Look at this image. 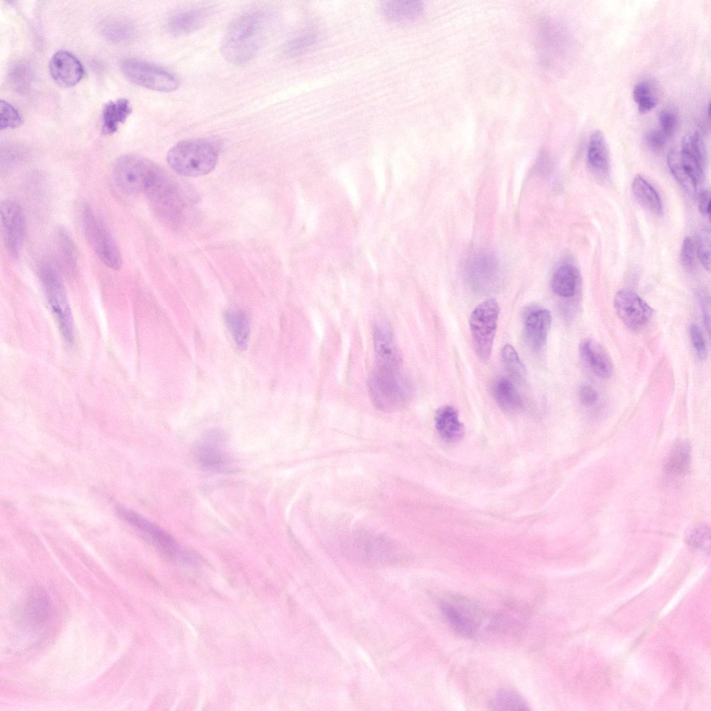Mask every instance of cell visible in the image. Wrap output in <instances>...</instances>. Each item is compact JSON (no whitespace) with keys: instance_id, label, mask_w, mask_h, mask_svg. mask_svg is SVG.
<instances>
[{"instance_id":"ffe728a7","label":"cell","mask_w":711,"mask_h":711,"mask_svg":"<svg viewBox=\"0 0 711 711\" xmlns=\"http://www.w3.org/2000/svg\"><path fill=\"white\" fill-rule=\"evenodd\" d=\"M435 423L437 433L446 442L458 441L464 435V426L459 420L457 410L452 406L440 408L435 413Z\"/></svg>"},{"instance_id":"60d3db41","label":"cell","mask_w":711,"mask_h":711,"mask_svg":"<svg viewBox=\"0 0 711 711\" xmlns=\"http://www.w3.org/2000/svg\"><path fill=\"white\" fill-rule=\"evenodd\" d=\"M658 119L662 132L667 137H671L674 134L677 124L675 113L667 109L662 110L658 115Z\"/></svg>"},{"instance_id":"8992f818","label":"cell","mask_w":711,"mask_h":711,"mask_svg":"<svg viewBox=\"0 0 711 711\" xmlns=\"http://www.w3.org/2000/svg\"><path fill=\"white\" fill-rule=\"evenodd\" d=\"M499 311L498 302L490 299L478 304L470 315L469 324L474 349L483 361L490 357Z\"/></svg>"},{"instance_id":"30bf717a","label":"cell","mask_w":711,"mask_h":711,"mask_svg":"<svg viewBox=\"0 0 711 711\" xmlns=\"http://www.w3.org/2000/svg\"><path fill=\"white\" fill-rule=\"evenodd\" d=\"M440 610L449 624L458 634L471 637L480 625V615L478 609L468 600L458 596L449 597L442 600Z\"/></svg>"},{"instance_id":"2e32d148","label":"cell","mask_w":711,"mask_h":711,"mask_svg":"<svg viewBox=\"0 0 711 711\" xmlns=\"http://www.w3.org/2000/svg\"><path fill=\"white\" fill-rule=\"evenodd\" d=\"M581 360L596 376L608 378L614 371L610 357L604 348L592 339H585L579 345Z\"/></svg>"},{"instance_id":"4dcf8cb0","label":"cell","mask_w":711,"mask_h":711,"mask_svg":"<svg viewBox=\"0 0 711 711\" xmlns=\"http://www.w3.org/2000/svg\"><path fill=\"white\" fill-rule=\"evenodd\" d=\"M633 99L642 113L651 110L657 104L658 97L655 87L651 82L643 81L637 83L633 92Z\"/></svg>"},{"instance_id":"e0dca14e","label":"cell","mask_w":711,"mask_h":711,"mask_svg":"<svg viewBox=\"0 0 711 711\" xmlns=\"http://www.w3.org/2000/svg\"><path fill=\"white\" fill-rule=\"evenodd\" d=\"M587 164L590 173L595 178L604 180L610 172V156L604 134L600 130L594 131L590 135Z\"/></svg>"},{"instance_id":"83f0119b","label":"cell","mask_w":711,"mask_h":711,"mask_svg":"<svg viewBox=\"0 0 711 711\" xmlns=\"http://www.w3.org/2000/svg\"><path fill=\"white\" fill-rule=\"evenodd\" d=\"M690 449L689 445L680 442L674 445L668 455L665 465L666 473L671 476L684 474L689 468Z\"/></svg>"},{"instance_id":"52a82bcc","label":"cell","mask_w":711,"mask_h":711,"mask_svg":"<svg viewBox=\"0 0 711 711\" xmlns=\"http://www.w3.org/2000/svg\"><path fill=\"white\" fill-rule=\"evenodd\" d=\"M83 226L87 241L101 262L110 269L121 267L120 251L103 222L86 206L83 211Z\"/></svg>"},{"instance_id":"44dd1931","label":"cell","mask_w":711,"mask_h":711,"mask_svg":"<svg viewBox=\"0 0 711 711\" xmlns=\"http://www.w3.org/2000/svg\"><path fill=\"white\" fill-rule=\"evenodd\" d=\"M131 112L128 99L120 98L107 102L102 109L101 130L103 134L115 133L120 124L124 123Z\"/></svg>"},{"instance_id":"836d02e7","label":"cell","mask_w":711,"mask_h":711,"mask_svg":"<svg viewBox=\"0 0 711 711\" xmlns=\"http://www.w3.org/2000/svg\"><path fill=\"white\" fill-rule=\"evenodd\" d=\"M681 149L693 155L700 164L705 167L707 162V151L703 137L699 132L686 135L682 142Z\"/></svg>"},{"instance_id":"ee69618b","label":"cell","mask_w":711,"mask_h":711,"mask_svg":"<svg viewBox=\"0 0 711 711\" xmlns=\"http://www.w3.org/2000/svg\"><path fill=\"white\" fill-rule=\"evenodd\" d=\"M598 399V393L589 385H583L579 390V400L585 407L593 405Z\"/></svg>"},{"instance_id":"c3c4849f","label":"cell","mask_w":711,"mask_h":711,"mask_svg":"<svg viewBox=\"0 0 711 711\" xmlns=\"http://www.w3.org/2000/svg\"><path fill=\"white\" fill-rule=\"evenodd\" d=\"M698 206L703 216L710 217V192L708 190L702 192L698 198Z\"/></svg>"},{"instance_id":"4fadbf2b","label":"cell","mask_w":711,"mask_h":711,"mask_svg":"<svg viewBox=\"0 0 711 711\" xmlns=\"http://www.w3.org/2000/svg\"><path fill=\"white\" fill-rule=\"evenodd\" d=\"M1 221L7 250L13 257L20 253L25 237V218L20 205L11 199L1 203Z\"/></svg>"},{"instance_id":"7dc6e473","label":"cell","mask_w":711,"mask_h":711,"mask_svg":"<svg viewBox=\"0 0 711 711\" xmlns=\"http://www.w3.org/2000/svg\"><path fill=\"white\" fill-rule=\"evenodd\" d=\"M689 541L695 546H701L710 539L709 530L701 526L695 529L689 536Z\"/></svg>"},{"instance_id":"9c48e42d","label":"cell","mask_w":711,"mask_h":711,"mask_svg":"<svg viewBox=\"0 0 711 711\" xmlns=\"http://www.w3.org/2000/svg\"><path fill=\"white\" fill-rule=\"evenodd\" d=\"M144 194L152 208L169 221L181 219L185 210V196L178 185L162 172Z\"/></svg>"},{"instance_id":"7402d4cb","label":"cell","mask_w":711,"mask_h":711,"mask_svg":"<svg viewBox=\"0 0 711 711\" xmlns=\"http://www.w3.org/2000/svg\"><path fill=\"white\" fill-rule=\"evenodd\" d=\"M579 283L580 274L578 269L571 264H564L554 272L551 287L557 295L571 298L576 294Z\"/></svg>"},{"instance_id":"ab89813d","label":"cell","mask_w":711,"mask_h":711,"mask_svg":"<svg viewBox=\"0 0 711 711\" xmlns=\"http://www.w3.org/2000/svg\"><path fill=\"white\" fill-rule=\"evenodd\" d=\"M689 332L698 357L701 360H704L707 356V349L701 330L697 325L691 324Z\"/></svg>"},{"instance_id":"f6af8a7d","label":"cell","mask_w":711,"mask_h":711,"mask_svg":"<svg viewBox=\"0 0 711 711\" xmlns=\"http://www.w3.org/2000/svg\"><path fill=\"white\" fill-rule=\"evenodd\" d=\"M26 67L19 66L12 72L11 79L13 81V83L17 85L18 89H25L28 87L29 83V73Z\"/></svg>"},{"instance_id":"bcb514c9","label":"cell","mask_w":711,"mask_h":711,"mask_svg":"<svg viewBox=\"0 0 711 711\" xmlns=\"http://www.w3.org/2000/svg\"><path fill=\"white\" fill-rule=\"evenodd\" d=\"M698 300L701 306L703 322L705 326L710 333V301L708 298L703 294H698Z\"/></svg>"},{"instance_id":"6da1fadb","label":"cell","mask_w":711,"mask_h":711,"mask_svg":"<svg viewBox=\"0 0 711 711\" xmlns=\"http://www.w3.org/2000/svg\"><path fill=\"white\" fill-rule=\"evenodd\" d=\"M268 22L269 16L260 9L249 10L236 18L221 42V51L224 58L237 65L252 60L267 35Z\"/></svg>"},{"instance_id":"d590c367","label":"cell","mask_w":711,"mask_h":711,"mask_svg":"<svg viewBox=\"0 0 711 711\" xmlns=\"http://www.w3.org/2000/svg\"><path fill=\"white\" fill-rule=\"evenodd\" d=\"M22 119L17 110L8 101L0 102V129L14 128L19 126Z\"/></svg>"},{"instance_id":"b9f144b4","label":"cell","mask_w":711,"mask_h":711,"mask_svg":"<svg viewBox=\"0 0 711 711\" xmlns=\"http://www.w3.org/2000/svg\"><path fill=\"white\" fill-rule=\"evenodd\" d=\"M668 137L662 130L652 129L649 131L645 135V140L652 150L659 151L664 147Z\"/></svg>"},{"instance_id":"484cf974","label":"cell","mask_w":711,"mask_h":711,"mask_svg":"<svg viewBox=\"0 0 711 711\" xmlns=\"http://www.w3.org/2000/svg\"><path fill=\"white\" fill-rule=\"evenodd\" d=\"M631 191L635 199L644 208L655 215L662 213V201L658 194L640 175L634 178Z\"/></svg>"},{"instance_id":"9a60e30c","label":"cell","mask_w":711,"mask_h":711,"mask_svg":"<svg viewBox=\"0 0 711 711\" xmlns=\"http://www.w3.org/2000/svg\"><path fill=\"white\" fill-rule=\"evenodd\" d=\"M49 69L53 81L63 87L74 86L80 82L84 74V69L80 60L67 51H58L52 56Z\"/></svg>"},{"instance_id":"f35d334b","label":"cell","mask_w":711,"mask_h":711,"mask_svg":"<svg viewBox=\"0 0 711 711\" xmlns=\"http://www.w3.org/2000/svg\"><path fill=\"white\" fill-rule=\"evenodd\" d=\"M106 34L111 40L123 41L132 35L133 27L126 22H113L106 26Z\"/></svg>"},{"instance_id":"5b68a950","label":"cell","mask_w":711,"mask_h":711,"mask_svg":"<svg viewBox=\"0 0 711 711\" xmlns=\"http://www.w3.org/2000/svg\"><path fill=\"white\" fill-rule=\"evenodd\" d=\"M39 276L60 332L65 340L72 344L74 340V321L61 276L56 268L47 262L40 265Z\"/></svg>"},{"instance_id":"7c38bea8","label":"cell","mask_w":711,"mask_h":711,"mask_svg":"<svg viewBox=\"0 0 711 711\" xmlns=\"http://www.w3.org/2000/svg\"><path fill=\"white\" fill-rule=\"evenodd\" d=\"M616 312L629 328L639 330L650 321L653 310L637 294L630 290H619L614 296Z\"/></svg>"},{"instance_id":"ba28073f","label":"cell","mask_w":711,"mask_h":711,"mask_svg":"<svg viewBox=\"0 0 711 711\" xmlns=\"http://www.w3.org/2000/svg\"><path fill=\"white\" fill-rule=\"evenodd\" d=\"M120 67L128 81L149 90L170 92L179 87L180 82L174 74L148 62L127 58L121 62Z\"/></svg>"},{"instance_id":"d6a6232c","label":"cell","mask_w":711,"mask_h":711,"mask_svg":"<svg viewBox=\"0 0 711 711\" xmlns=\"http://www.w3.org/2000/svg\"><path fill=\"white\" fill-rule=\"evenodd\" d=\"M667 163L670 172L678 181V183L689 194H694L696 191V186L684 171L678 158V152L671 150L667 156Z\"/></svg>"},{"instance_id":"7bdbcfd3","label":"cell","mask_w":711,"mask_h":711,"mask_svg":"<svg viewBox=\"0 0 711 711\" xmlns=\"http://www.w3.org/2000/svg\"><path fill=\"white\" fill-rule=\"evenodd\" d=\"M695 245L693 240L687 237L683 242L680 250V261L686 268L692 267L694 262Z\"/></svg>"},{"instance_id":"7a4b0ae2","label":"cell","mask_w":711,"mask_h":711,"mask_svg":"<svg viewBox=\"0 0 711 711\" xmlns=\"http://www.w3.org/2000/svg\"><path fill=\"white\" fill-rule=\"evenodd\" d=\"M368 385L374 405L383 411L400 409L410 394V384L403 373L401 361L376 360Z\"/></svg>"},{"instance_id":"603a6c76","label":"cell","mask_w":711,"mask_h":711,"mask_svg":"<svg viewBox=\"0 0 711 711\" xmlns=\"http://www.w3.org/2000/svg\"><path fill=\"white\" fill-rule=\"evenodd\" d=\"M382 11L389 20L406 23L417 19L422 14L423 6L419 1H389L381 6Z\"/></svg>"},{"instance_id":"4316f807","label":"cell","mask_w":711,"mask_h":711,"mask_svg":"<svg viewBox=\"0 0 711 711\" xmlns=\"http://www.w3.org/2000/svg\"><path fill=\"white\" fill-rule=\"evenodd\" d=\"M224 319L238 348L241 350L246 349L250 333L247 315L240 309L233 308L225 312Z\"/></svg>"},{"instance_id":"cb8c5ba5","label":"cell","mask_w":711,"mask_h":711,"mask_svg":"<svg viewBox=\"0 0 711 711\" xmlns=\"http://www.w3.org/2000/svg\"><path fill=\"white\" fill-rule=\"evenodd\" d=\"M469 276L478 284L492 281L498 275L496 258L490 253L480 252L468 262Z\"/></svg>"},{"instance_id":"d6986e66","label":"cell","mask_w":711,"mask_h":711,"mask_svg":"<svg viewBox=\"0 0 711 711\" xmlns=\"http://www.w3.org/2000/svg\"><path fill=\"white\" fill-rule=\"evenodd\" d=\"M208 15V10L203 8L181 10L170 17L168 23L169 31L175 35L189 34L201 27Z\"/></svg>"},{"instance_id":"ac0fdd59","label":"cell","mask_w":711,"mask_h":711,"mask_svg":"<svg viewBox=\"0 0 711 711\" xmlns=\"http://www.w3.org/2000/svg\"><path fill=\"white\" fill-rule=\"evenodd\" d=\"M551 323V315L547 310H533L526 315L524 333L526 341L533 349L539 351L544 348Z\"/></svg>"},{"instance_id":"277c9868","label":"cell","mask_w":711,"mask_h":711,"mask_svg":"<svg viewBox=\"0 0 711 711\" xmlns=\"http://www.w3.org/2000/svg\"><path fill=\"white\" fill-rule=\"evenodd\" d=\"M162 169L144 157L126 154L119 158L112 169L113 181L126 195L144 194Z\"/></svg>"},{"instance_id":"5bb4252c","label":"cell","mask_w":711,"mask_h":711,"mask_svg":"<svg viewBox=\"0 0 711 711\" xmlns=\"http://www.w3.org/2000/svg\"><path fill=\"white\" fill-rule=\"evenodd\" d=\"M117 513L123 520L142 532L164 555L168 557L176 555L177 543L174 537L165 530L128 509L122 507L118 508Z\"/></svg>"},{"instance_id":"3957f363","label":"cell","mask_w":711,"mask_h":711,"mask_svg":"<svg viewBox=\"0 0 711 711\" xmlns=\"http://www.w3.org/2000/svg\"><path fill=\"white\" fill-rule=\"evenodd\" d=\"M219 154L218 142L210 138H193L178 142L167 152L169 166L178 174L199 176L215 167Z\"/></svg>"},{"instance_id":"d4e9b609","label":"cell","mask_w":711,"mask_h":711,"mask_svg":"<svg viewBox=\"0 0 711 711\" xmlns=\"http://www.w3.org/2000/svg\"><path fill=\"white\" fill-rule=\"evenodd\" d=\"M492 393L497 404L505 411L514 412L522 407V399L519 393L507 378H496L492 385Z\"/></svg>"},{"instance_id":"e575fe53","label":"cell","mask_w":711,"mask_h":711,"mask_svg":"<svg viewBox=\"0 0 711 711\" xmlns=\"http://www.w3.org/2000/svg\"><path fill=\"white\" fill-rule=\"evenodd\" d=\"M678 158L684 171L697 187L703 179V167L697 159L689 152L681 149Z\"/></svg>"},{"instance_id":"8d00e7d4","label":"cell","mask_w":711,"mask_h":711,"mask_svg":"<svg viewBox=\"0 0 711 711\" xmlns=\"http://www.w3.org/2000/svg\"><path fill=\"white\" fill-rule=\"evenodd\" d=\"M315 40L313 33H307L297 36L285 44V51L290 56H296L305 51Z\"/></svg>"},{"instance_id":"f546056e","label":"cell","mask_w":711,"mask_h":711,"mask_svg":"<svg viewBox=\"0 0 711 711\" xmlns=\"http://www.w3.org/2000/svg\"><path fill=\"white\" fill-rule=\"evenodd\" d=\"M501 356L503 365L510 376L516 381H524L527 372L515 349L511 344L505 345Z\"/></svg>"},{"instance_id":"f1b7e54d","label":"cell","mask_w":711,"mask_h":711,"mask_svg":"<svg viewBox=\"0 0 711 711\" xmlns=\"http://www.w3.org/2000/svg\"><path fill=\"white\" fill-rule=\"evenodd\" d=\"M56 242L60 259L69 271L75 269L77 264L76 246L65 229L58 228L56 231Z\"/></svg>"},{"instance_id":"1f68e13d","label":"cell","mask_w":711,"mask_h":711,"mask_svg":"<svg viewBox=\"0 0 711 711\" xmlns=\"http://www.w3.org/2000/svg\"><path fill=\"white\" fill-rule=\"evenodd\" d=\"M492 709L496 710H528L524 699L512 689L500 691L492 702Z\"/></svg>"},{"instance_id":"74e56055","label":"cell","mask_w":711,"mask_h":711,"mask_svg":"<svg viewBox=\"0 0 711 711\" xmlns=\"http://www.w3.org/2000/svg\"><path fill=\"white\" fill-rule=\"evenodd\" d=\"M698 257L704 267L710 271V228H705L698 235L697 241Z\"/></svg>"},{"instance_id":"8fae6325","label":"cell","mask_w":711,"mask_h":711,"mask_svg":"<svg viewBox=\"0 0 711 711\" xmlns=\"http://www.w3.org/2000/svg\"><path fill=\"white\" fill-rule=\"evenodd\" d=\"M224 436L218 429L206 431L193 449L196 460L203 468L217 472H226L231 464L228 453L225 451Z\"/></svg>"}]
</instances>
